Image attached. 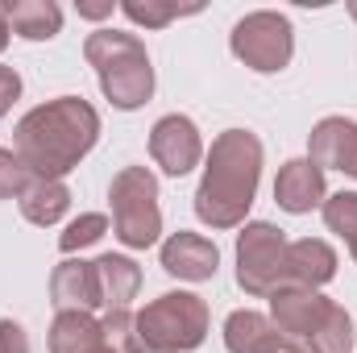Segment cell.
I'll return each mask as SVG.
<instances>
[{"label":"cell","instance_id":"cell-1","mask_svg":"<svg viewBox=\"0 0 357 353\" xmlns=\"http://www.w3.org/2000/svg\"><path fill=\"white\" fill-rule=\"evenodd\" d=\"M100 142V112L84 96H59L29 108L13 129V154L33 179H67Z\"/></svg>","mask_w":357,"mask_h":353},{"label":"cell","instance_id":"cell-2","mask_svg":"<svg viewBox=\"0 0 357 353\" xmlns=\"http://www.w3.org/2000/svg\"><path fill=\"white\" fill-rule=\"evenodd\" d=\"M262 137L250 129H225L212 137V150L204 154V175L195 187V216L208 229H241L258 183H262Z\"/></svg>","mask_w":357,"mask_h":353},{"label":"cell","instance_id":"cell-3","mask_svg":"<svg viewBox=\"0 0 357 353\" xmlns=\"http://www.w3.org/2000/svg\"><path fill=\"white\" fill-rule=\"evenodd\" d=\"M84 59L100 80V91L112 108L133 112L142 104H150L154 96V63L150 50L137 33L125 29H96L84 42Z\"/></svg>","mask_w":357,"mask_h":353},{"label":"cell","instance_id":"cell-4","mask_svg":"<svg viewBox=\"0 0 357 353\" xmlns=\"http://www.w3.org/2000/svg\"><path fill=\"white\" fill-rule=\"evenodd\" d=\"M208 303L195 291H167L137 312V337L150 353H191L208 337Z\"/></svg>","mask_w":357,"mask_h":353},{"label":"cell","instance_id":"cell-5","mask_svg":"<svg viewBox=\"0 0 357 353\" xmlns=\"http://www.w3.org/2000/svg\"><path fill=\"white\" fill-rule=\"evenodd\" d=\"M112 233L129 250H150L162 237V208H158V179L150 167H121L108 183Z\"/></svg>","mask_w":357,"mask_h":353},{"label":"cell","instance_id":"cell-6","mask_svg":"<svg viewBox=\"0 0 357 353\" xmlns=\"http://www.w3.org/2000/svg\"><path fill=\"white\" fill-rule=\"evenodd\" d=\"M287 233L270 220H245L237 233V287L254 299H270L287 287Z\"/></svg>","mask_w":357,"mask_h":353},{"label":"cell","instance_id":"cell-7","mask_svg":"<svg viewBox=\"0 0 357 353\" xmlns=\"http://www.w3.org/2000/svg\"><path fill=\"white\" fill-rule=\"evenodd\" d=\"M229 50L258 75H278L291 54H295V25L287 13L278 8H254L245 13L233 33H229Z\"/></svg>","mask_w":357,"mask_h":353},{"label":"cell","instance_id":"cell-8","mask_svg":"<svg viewBox=\"0 0 357 353\" xmlns=\"http://www.w3.org/2000/svg\"><path fill=\"white\" fill-rule=\"evenodd\" d=\"M204 137H199V125L183 112H167L162 121H154L150 129V158L162 175L183 179L191 175L199 163H204Z\"/></svg>","mask_w":357,"mask_h":353},{"label":"cell","instance_id":"cell-9","mask_svg":"<svg viewBox=\"0 0 357 353\" xmlns=\"http://www.w3.org/2000/svg\"><path fill=\"white\" fill-rule=\"evenodd\" d=\"M328 308H333V299L320 291H307V287H278L270 295V320L291 341H307L324 324Z\"/></svg>","mask_w":357,"mask_h":353},{"label":"cell","instance_id":"cell-10","mask_svg":"<svg viewBox=\"0 0 357 353\" xmlns=\"http://www.w3.org/2000/svg\"><path fill=\"white\" fill-rule=\"evenodd\" d=\"M158 258H162V270L175 274V278H183V283H208V278H216V270H220V250H216V241H208L204 233H187V229H178V233H171V237L162 241Z\"/></svg>","mask_w":357,"mask_h":353},{"label":"cell","instance_id":"cell-11","mask_svg":"<svg viewBox=\"0 0 357 353\" xmlns=\"http://www.w3.org/2000/svg\"><path fill=\"white\" fill-rule=\"evenodd\" d=\"M328 200V187H324V171L312 163V158H291L278 167L274 179V204L291 216H303L312 208H320Z\"/></svg>","mask_w":357,"mask_h":353},{"label":"cell","instance_id":"cell-12","mask_svg":"<svg viewBox=\"0 0 357 353\" xmlns=\"http://www.w3.org/2000/svg\"><path fill=\"white\" fill-rule=\"evenodd\" d=\"M50 303L54 312H91L100 308V278H96V262L84 258H63L50 270Z\"/></svg>","mask_w":357,"mask_h":353},{"label":"cell","instance_id":"cell-13","mask_svg":"<svg viewBox=\"0 0 357 353\" xmlns=\"http://www.w3.org/2000/svg\"><path fill=\"white\" fill-rule=\"evenodd\" d=\"M337 278V250L320 237H299L287 246V287L320 291Z\"/></svg>","mask_w":357,"mask_h":353},{"label":"cell","instance_id":"cell-14","mask_svg":"<svg viewBox=\"0 0 357 353\" xmlns=\"http://www.w3.org/2000/svg\"><path fill=\"white\" fill-rule=\"evenodd\" d=\"M287 345H291V337H282L274 329V320L266 312L237 308L225 320V350L229 353H282Z\"/></svg>","mask_w":357,"mask_h":353},{"label":"cell","instance_id":"cell-15","mask_svg":"<svg viewBox=\"0 0 357 353\" xmlns=\"http://www.w3.org/2000/svg\"><path fill=\"white\" fill-rule=\"evenodd\" d=\"M354 150H357V121H349V117H324L307 133V158L320 171H349Z\"/></svg>","mask_w":357,"mask_h":353},{"label":"cell","instance_id":"cell-16","mask_svg":"<svg viewBox=\"0 0 357 353\" xmlns=\"http://www.w3.org/2000/svg\"><path fill=\"white\" fill-rule=\"evenodd\" d=\"M8 29L25 42H50L63 29V8L54 0H0Z\"/></svg>","mask_w":357,"mask_h":353},{"label":"cell","instance_id":"cell-17","mask_svg":"<svg viewBox=\"0 0 357 353\" xmlns=\"http://www.w3.org/2000/svg\"><path fill=\"white\" fill-rule=\"evenodd\" d=\"M96 278H100V299L108 312L129 308L142 291V266L125 254H100L96 258Z\"/></svg>","mask_w":357,"mask_h":353},{"label":"cell","instance_id":"cell-18","mask_svg":"<svg viewBox=\"0 0 357 353\" xmlns=\"http://www.w3.org/2000/svg\"><path fill=\"white\" fill-rule=\"evenodd\" d=\"M100 345H104V333L91 312H54V324L46 337L50 353H96Z\"/></svg>","mask_w":357,"mask_h":353},{"label":"cell","instance_id":"cell-19","mask_svg":"<svg viewBox=\"0 0 357 353\" xmlns=\"http://www.w3.org/2000/svg\"><path fill=\"white\" fill-rule=\"evenodd\" d=\"M17 204H21V216H25L29 225L50 229V225H59V220L67 216V208H71V187H67L63 179H33V187H29Z\"/></svg>","mask_w":357,"mask_h":353},{"label":"cell","instance_id":"cell-20","mask_svg":"<svg viewBox=\"0 0 357 353\" xmlns=\"http://www.w3.org/2000/svg\"><path fill=\"white\" fill-rule=\"evenodd\" d=\"M354 341H357V329H354V316L333 303L324 324L307 337V353H354Z\"/></svg>","mask_w":357,"mask_h":353},{"label":"cell","instance_id":"cell-21","mask_svg":"<svg viewBox=\"0 0 357 353\" xmlns=\"http://www.w3.org/2000/svg\"><path fill=\"white\" fill-rule=\"evenodd\" d=\"M121 13H125L133 25H146V29H167L175 17L199 13V4H175V0H121Z\"/></svg>","mask_w":357,"mask_h":353},{"label":"cell","instance_id":"cell-22","mask_svg":"<svg viewBox=\"0 0 357 353\" xmlns=\"http://www.w3.org/2000/svg\"><path fill=\"white\" fill-rule=\"evenodd\" d=\"M328 233H337L345 246H357V191H337L320 204Z\"/></svg>","mask_w":357,"mask_h":353},{"label":"cell","instance_id":"cell-23","mask_svg":"<svg viewBox=\"0 0 357 353\" xmlns=\"http://www.w3.org/2000/svg\"><path fill=\"white\" fill-rule=\"evenodd\" d=\"M104 233H108V216H104V212H84V216H75V220L59 233V250H63L67 258H75L79 250L96 246Z\"/></svg>","mask_w":357,"mask_h":353},{"label":"cell","instance_id":"cell-24","mask_svg":"<svg viewBox=\"0 0 357 353\" xmlns=\"http://www.w3.org/2000/svg\"><path fill=\"white\" fill-rule=\"evenodd\" d=\"M100 333H104V345L112 353H146L142 350V337H137V316L129 308H116L100 320Z\"/></svg>","mask_w":357,"mask_h":353},{"label":"cell","instance_id":"cell-25","mask_svg":"<svg viewBox=\"0 0 357 353\" xmlns=\"http://www.w3.org/2000/svg\"><path fill=\"white\" fill-rule=\"evenodd\" d=\"M29 187H33V171L13 150H0V200H21Z\"/></svg>","mask_w":357,"mask_h":353},{"label":"cell","instance_id":"cell-26","mask_svg":"<svg viewBox=\"0 0 357 353\" xmlns=\"http://www.w3.org/2000/svg\"><path fill=\"white\" fill-rule=\"evenodd\" d=\"M0 353H29V333L17 320H0Z\"/></svg>","mask_w":357,"mask_h":353},{"label":"cell","instance_id":"cell-27","mask_svg":"<svg viewBox=\"0 0 357 353\" xmlns=\"http://www.w3.org/2000/svg\"><path fill=\"white\" fill-rule=\"evenodd\" d=\"M17 96H21V75L13 67H0V121L8 117V108L17 104Z\"/></svg>","mask_w":357,"mask_h":353},{"label":"cell","instance_id":"cell-28","mask_svg":"<svg viewBox=\"0 0 357 353\" xmlns=\"http://www.w3.org/2000/svg\"><path fill=\"white\" fill-rule=\"evenodd\" d=\"M75 8H79V17H88V21H104V17H112V8H121V4H112V0H79Z\"/></svg>","mask_w":357,"mask_h":353},{"label":"cell","instance_id":"cell-29","mask_svg":"<svg viewBox=\"0 0 357 353\" xmlns=\"http://www.w3.org/2000/svg\"><path fill=\"white\" fill-rule=\"evenodd\" d=\"M8 38H13V29H8V17H4V8H0V54H4Z\"/></svg>","mask_w":357,"mask_h":353},{"label":"cell","instance_id":"cell-30","mask_svg":"<svg viewBox=\"0 0 357 353\" xmlns=\"http://www.w3.org/2000/svg\"><path fill=\"white\" fill-rule=\"evenodd\" d=\"M345 175H354V179H357V150H354V158H349V171H345Z\"/></svg>","mask_w":357,"mask_h":353},{"label":"cell","instance_id":"cell-31","mask_svg":"<svg viewBox=\"0 0 357 353\" xmlns=\"http://www.w3.org/2000/svg\"><path fill=\"white\" fill-rule=\"evenodd\" d=\"M282 353H307V350H299V341H291V345H287Z\"/></svg>","mask_w":357,"mask_h":353},{"label":"cell","instance_id":"cell-32","mask_svg":"<svg viewBox=\"0 0 357 353\" xmlns=\"http://www.w3.org/2000/svg\"><path fill=\"white\" fill-rule=\"evenodd\" d=\"M349 13H354V21H357V0H354V4H349Z\"/></svg>","mask_w":357,"mask_h":353},{"label":"cell","instance_id":"cell-33","mask_svg":"<svg viewBox=\"0 0 357 353\" xmlns=\"http://www.w3.org/2000/svg\"><path fill=\"white\" fill-rule=\"evenodd\" d=\"M349 254H354V262H357V246H349Z\"/></svg>","mask_w":357,"mask_h":353},{"label":"cell","instance_id":"cell-34","mask_svg":"<svg viewBox=\"0 0 357 353\" xmlns=\"http://www.w3.org/2000/svg\"><path fill=\"white\" fill-rule=\"evenodd\" d=\"M96 353H112V350H108V345H100V350H96Z\"/></svg>","mask_w":357,"mask_h":353}]
</instances>
